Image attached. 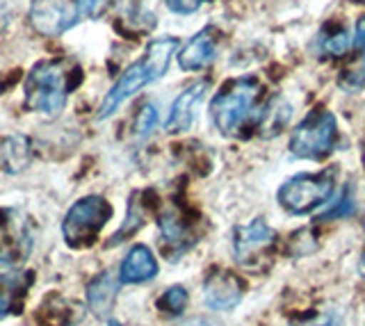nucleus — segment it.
<instances>
[{
  "instance_id": "obj_31",
  "label": "nucleus",
  "mask_w": 365,
  "mask_h": 326,
  "mask_svg": "<svg viewBox=\"0 0 365 326\" xmlns=\"http://www.w3.org/2000/svg\"><path fill=\"white\" fill-rule=\"evenodd\" d=\"M363 265H365V253H363Z\"/></svg>"
},
{
  "instance_id": "obj_3",
  "label": "nucleus",
  "mask_w": 365,
  "mask_h": 326,
  "mask_svg": "<svg viewBox=\"0 0 365 326\" xmlns=\"http://www.w3.org/2000/svg\"><path fill=\"white\" fill-rule=\"evenodd\" d=\"M68 64L64 60H43L32 66L26 78V105L46 117L60 115L68 98Z\"/></svg>"
},
{
  "instance_id": "obj_23",
  "label": "nucleus",
  "mask_w": 365,
  "mask_h": 326,
  "mask_svg": "<svg viewBox=\"0 0 365 326\" xmlns=\"http://www.w3.org/2000/svg\"><path fill=\"white\" fill-rule=\"evenodd\" d=\"M290 326H338V320L331 312H311L304 315V317H297Z\"/></svg>"
},
{
  "instance_id": "obj_1",
  "label": "nucleus",
  "mask_w": 365,
  "mask_h": 326,
  "mask_svg": "<svg viewBox=\"0 0 365 326\" xmlns=\"http://www.w3.org/2000/svg\"><path fill=\"white\" fill-rule=\"evenodd\" d=\"M178 51V39L176 37H160L153 39L146 46L142 60H137L135 64H130L128 69L121 73V78L112 85V89L103 98V103L96 112V119H110L114 112H117L125 100L133 98L140 89H144L146 85H151L155 80H160L167 69L169 62L174 58V53Z\"/></svg>"
},
{
  "instance_id": "obj_11",
  "label": "nucleus",
  "mask_w": 365,
  "mask_h": 326,
  "mask_svg": "<svg viewBox=\"0 0 365 326\" xmlns=\"http://www.w3.org/2000/svg\"><path fill=\"white\" fill-rule=\"evenodd\" d=\"M208 89H210V80H199L190 85L185 92L174 100L169 119H167L169 132H185L187 128H192L194 119H197V107L201 105V100L205 98Z\"/></svg>"
},
{
  "instance_id": "obj_18",
  "label": "nucleus",
  "mask_w": 365,
  "mask_h": 326,
  "mask_svg": "<svg viewBox=\"0 0 365 326\" xmlns=\"http://www.w3.org/2000/svg\"><path fill=\"white\" fill-rule=\"evenodd\" d=\"M338 83L347 92H361V89H365V55H361L359 60H354L349 66L342 69Z\"/></svg>"
},
{
  "instance_id": "obj_12",
  "label": "nucleus",
  "mask_w": 365,
  "mask_h": 326,
  "mask_svg": "<svg viewBox=\"0 0 365 326\" xmlns=\"http://www.w3.org/2000/svg\"><path fill=\"white\" fill-rule=\"evenodd\" d=\"M158 274V263L153 253L146 249L144 244H135L133 249L125 253L123 263L119 267V283L135 285V283H146V280L155 278Z\"/></svg>"
},
{
  "instance_id": "obj_28",
  "label": "nucleus",
  "mask_w": 365,
  "mask_h": 326,
  "mask_svg": "<svg viewBox=\"0 0 365 326\" xmlns=\"http://www.w3.org/2000/svg\"><path fill=\"white\" fill-rule=\"evenodd\" d=\"M185 326H210V324H205V322H192V324H185Z\"/></svg>"
},
{
  "instance_id": "obj_4",
  "label": "nucleus",
  "mask_w": 365,
  "mask_h": 326,
  "mask_svg": "<svg viewBox=\"0 0 365 326\" xmlns=\"http://www.w3.org/2000/svg\"><path fill=\"white\" fill-rule=\"evenodd\" d=\"M338 146V123L334 112L315 107L292 130L290 153L302 160H324Z\"/></svg>"
},
{
  "instance_id": "obj_8",
  "label": "nucleus",
  "mask_w": 365,
  "mask_h": 326,
  "mask_svg": "<svg viewBox=\"0 0 365 326\" xmlns=\"http://www.w3.org/2000/svg\"><path fill=\"white\" fill-rule=\"evenodd\" d=\"M83 19L73 0H32L30 23L43 37H60Z\"/></svg>"
},
{
  "instance_id": "obj_17",
  "label": "nucleus",
  "mask_w": 365,
  "mask_h": 326,
  "mask_svg": "<svg viewBox=\"0 0 365 326\" xmlns=\"http://www.w3.org/2000/svg\"><path fill=\"white\" fill-rule=\"evenodd\" d=\"M354 210H356V201H354V187L351 185H345V187H342L340 196L322 212V215L317 217V221L345 219V217H351L354 215Z\"/></svg>"
},
{
  "instance_id": "obj_10",
  "label": "nucleus",
  "mask_w": 365,
  "mask_h": 326,
  "mask_svg": "<svg viewBox=\"0 0 365 326\" xmlns=\"http://www.w3.org/2000/svg\"><path fill=\"white\" fill-rule=\"evenodd\" d=\"M217 58V30L205 26L199 30L178 55V66L182 71H201L208 69Z\"/></svg>"
},
{
  "instance_id": "obj_20",
  "label": "nucleus",
  "mask_w": 365,
  "mask_h": 326,
  "mask_svg": "<svg viewBox=\"0 0 365 326\" xmlns=\"http://www.w3.org/2000/svg\"><path fill=\"white\" fill-rule=\"evenodd\" d=\"M142 226H144V212H142V208H140V206H137V201H133L130 208H128V217H125L123 228H119V231H117V235H114L112 244L128 240V235L137 233Z\"/></svg>"
},
{
  "instance_id": "obj_5",
  "label": "nucleus",
  "mask_w": 365,
  "mask_h": 326,
  "mask_svg": "<svg viewBox=\"0 0 365 326\" xmlns=\"http://www.w3.org/2000/svg\"><path fill=\"white\" fill-rule=\"evenodd\" d=\"M338 169H322L317 174H297L279 189V206L290 215H308L331 199Z\"/></svg>"
},
{
  "instance_id": "obj_24",
  "label": "nucleus",
  "mask_w": 365,
  "mask_h": 326,
  "mask_svg": "<svg viewBox=\"0 0 365 326\" xmlns=\"http://www.w3.org/2000/svg\"><path fill=\"white\" fill-rule=\"evenodd\" d=\"M205 3H210V0H165V5L169 7V12L180 14V16H187V14L199 12V9Z\"/></svg>"
},
{
  "instance_id": "obj_21",
  "label": "nucleus",
  "mask_w": 365,
  "mask_h": 326,
  "mask_svg": "<svg viewBox=\"0 0 365 326\" xmlns=\"http://www.w3.org/2000/svg\"><path fill=\"white\" fill-rule=\"evenodd\" d=\"M155 126H158V107L148 103L140 110V115H137V121H135L137 137H146V135H151V130Z\"/></svg>"
},
{
  "instance_id": "obj_29",
  "label": "nucleus",
  "mask_w": 365,
  "mask_h": 326,
  "mask_svg": "<svg viewBox=\"0 0 365 326\" xmlns=\"http://www.w3.org/2000/svg\"><path fill=\"white\" fill-rule=\"evenodd\" d=\"M108 326H121V324H119V322H110Z\"/></svg>"
},
{
  "instance_id": "obj_15",
  "label": "nucleus",
  "mask_w": 365,
  "mask_h": 326,
  "mask_svg": "<svg viewBox=\"0 0 365 326\" xmlns=\"http://www.w3.org/2000/svg\"><path fill=\"white\" fill-rule=\"evenodd\" d=\"M30 160V142L23 135H11L0 144V164L9 174H19L28 167Z\"/></svg>"
},
{
  "instance_id": "obj_22",
  "label": "nucleus",
  "mask_w": 365,
  "mask_h": 326,
  "mask_svg": "<svg viewBox=\"0 0 365 326\" xmlns=\"http://www.w3.org/2000/svg\"><path fill=\"white\" fill-rule=\"evenodd\" d=\"M311 238H313V233L308 231V228L290 235V253L292 256H306V253H311L315 249V242Z\"/></svg>"
},
{
  "instance_id": "obj_14",
  "label": "nucleus",
  "mask_w": 365,
  "mask_h": 326,
  "mask_svg": "<svg viewBox=\"0 0 365 326\" xmlns=\"http://www.w3.org/2000/svg\"><path fill=\"white\" fill-rule=\"evenodd\" d=\"M114 299H117V280H114L108 272L98 274L87 288V303L96 315L110 312Z\"/></svg>"
},
{
  "instance_id": "obj_2",
  "label": "nucleus",
  "mask_w": 365,
  "mask_h": 326,
  "mask_svg": "<svg viewBox=\"0 0 365 326\" xmlns=\"http://www.w3.org/2000/svg\"><path fill=\"white\" fill-rule=\"evenodd\" d=\"M260 83L256 78L245 75L228 80L210 103V117L222 135L233 137L247 126H258L262 107L258 105Z\"/></svg>"
},
{
  "instance_id": "obj_13",
  "label": "nucleus",
  "mask_w": 365,
  "mask_h": 326,
  "mask_svg": "<svg viewBox=\"0 0 365 326\" xmlns=\"http://www.w3.org/2000/svg\"><path fill=\"white\" fill-rule=\"evenodd\" d=\"M160 235H163V244L165 249L169 253V258H178L182 251H187L190 246L194 244V238L190 233V226L185 221H182V217L178 215V212L171 208L167 210L163 217H160Z\"/></svg>"
},
{
  "instance_id": "obj_26",
  "label": "nucleus",
  "mask_w": 365,
  "mask_h": 326,
  "mask_svg": "<svg viewBox=\"0 0 365 326\" xmlns=\"http://www.w3.org/2000/svg\"><path fill=\"white\" fill-rule=\"evenodd\" d=\"M354 43H356L359 51H365V16H361L359 23H356V35H354Z\"/></svg>"
},
{
  "instance_id": "obj_19",
  "label": "nucleus",
  "mask_w": 365,
  "mask_h": 326,
  "mask_svg": "<svg viewBox=\"0 0 365 326\" xmlns=\"http://www.w3.org/2000/svg\"><path fill=\"white\" fill-rule=\"evenodd\" d=\"M155 306L167 312V315H180L182 310H185L187 306V292L182 285H174V288H169L163 297H160L155 301Z\"/></svg>"
},
{
  "instance_id": "obj_9",
  "label": "nucleus",
  "mask_w": 365,
  "mask_h": 326,
  "mask_svg": "<svg viewBox=\"0 0 365 326\" xmlns=\"http://www.w3.org/2000/svg\"><path fill=\"white\" fill-rule=\"evenodd\" d=\"M245 295V283L231 272H212L203 283V299L212 310H231Z\"/></svg>"
},
{
  "instance_id": "obj_30",
  "label": "nucleus",
  "mask_w": 365,
  "mask_h": 326,
  "mask_svg": "<svg viewBox=\"0 0 365 326\" xmlns=\"http://www.w3.org/2000/svg\"><path fill=\"white\" fill-rule=\"evenodd\" d=\"M354 3H365V0H354Z\"/></svg>"
},
{
  "instance_id": "obj_6",
  "label": "nucleus",
  "mask_w": 365,
  "mask_h": 326,
  "mask_svg": "<svg viewBox=\"0 0 365 326\" xmlns=\"http://www.w3.org/2000/svg\"><path fill=\"white\" fill-rule=\"evenodd\" d=\"M112 217V206L103 196H85L68 208L62 221L64 242L71 246H83L94 242L98 231Z\"/></svg>"
},
{
  "instance_id": "obj_32",
  "label": "nucleus",
  "mask_w": 365,
  "mask_h": 326,
  "mask_svg": "<svg viewBox=\"0 0 365 326\" xmlns=\"http://www.w3.org/2000/svg\"><path fill=\"white\" fill-rule=\"evenodd\" d=\"M363 157H365V153H363Z\"/></svg>"
},
{
  "instance_id": "obj_16",
  "label": "nucleus",
  "mask_w": 365,
  "mask_h": 326,
  "mask_svg": "<svg viewBox=\"0 0 365 326\" xmlns=\"http://www.w3.org/2000/svg\"><path fill=\"white\" fill-rule=\"evenodd\" d=\"M351 48V37H349V30L342 28V26H336L329 30V35L322 37L319 41V51L327 58H345Z\"/></svg>"
},
{
  "instance_id": "obj_25",
  "label": "nucleus",
  "mask_w": 365,
  "mask_h": 326,
  "mask_svg": "<svg viewBox=\"0 0 365 326\" xmlns=\"http://www.w3.org/2000/svg\"><path fill=\"white\" fill-rule=\"evenodd\" d=\"M78 12L83 19H94L103 12V7H106L110 0H73Z\"/></svg>"
},
{
  "instance_id": "obj_27",
  "label": "nucleus",
  "mask_w": 365,
  "mask_h": 326,
  "mask_svg": "<svg viewBox=\"0 0 365 326\" xmlns=\"http://www.w3.org/2000/svg\"><path fill=\"white\" fill-rule=\"evenodd\" d=\"M9 306H11L9 295H3V292H0V320L7 317V315H9Z\"/></svg>"
},
{
  "instance_id": "obj_7",
  "label": "nucleus",
  "mask_w": 365,
  "mask_h": 326,
  "mask_svg": "<svg viewBox=\"0 0 365 326\" xmlns=\"http://www.w3.org/2000/svg\"><path fill=\"white\" fill-rule=\"evenodd\" d=\"M274 244H277V233L260 217L247 226H237L233 233L235 261L242 267H258V263H262L272 253Z\"/></svg>"
}]
</instances>
